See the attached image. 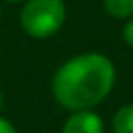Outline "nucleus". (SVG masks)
I'll return each mask as SVG.
<instances>
[{
	"instance_id": "1",
	"label": "nucleus",
	"mask_w": 133,
	"mask_h": 133,
	"mask_svg": "<svg viewBox=\"0 0 133 133\" xmlns=\"http://www.w3.org/2000/svg\"><path fill=\"white\" fill-rule=\"evenodd\" d=\"M115 84L111 60L98 53H84L68 60L53 77V95L68 109L80 111L100 104Z\"/></svg>"
},
{
	"instance_id": "2",
	"label": "nucleus",
	"mask_w": 133,
	"mask_h": 133,
	"mask_svg": "<svg viewBox=\"0 0 133 133\" xmlns=\"http://www.w3.org/2000/svg\"><path fill=\"white\" fill-rule=\"evenodd\" d=\"M66 20V6L62 0H28L22 8L20 24L24 31L35 38L55 35Z\"/></svg>"
},
{
	"instance_id": "3",
	"label": "nucleus",
	"mask_w": 133,
	"mask_h": 133,
	"mask_svg": "<svg viewBox=\"0 0 133 133\" xmlns=\"http://www.w3.org/2000/svg\"><path fill=\"white\" fill-rule=\"evenodd\" d=\"M62 133H104V124L97 113L80 109L66 120Z\"/></svg>"
},
{
	"instance_id": "4",
	"label": "nucleus",
	"mask_w": 133,
	"mask_h": 133,
	"mask_svg": "<svg viewBox=\"0 0 133 133\" xmlns=\"http://www.w3.org/2000/svg\"><path fill=\"white\" fill-rule=\"evenodd\" d=\"M115 133H133V104L122 106L113 117Z\"/></svg>"
},
{
	"instance_id": "5",
	"label": "nucleus",
	"mask_w": 133,
	"mask_h": 133,
	"mask_svg": "<svg viewBox=\"0 0 133 133\" xmlns=\"http://www.w3.org/2000/svg\"><path fill=\"white\" fill-rule=\"evenodd\" d=\"M104 8L113 18L133 17V0H104Z\"/></svg>"
},
{
	"instance_id": "6",
	"label": "nucleus",
	"mask_w": 133,
	"mask_h": 133,
	"mask_svg": "<svg viewBox=\"0 0 133 133\" xmlns=\"http://www.w3.org/2000/svg\"><path fill=\"white\" fill-rule=\"evenodd\" d=\"M124 40L129 48H133V18L124 26Z\"/></svg>"
},
{
	"instance_id": "7",
	"label": "nucleus",
	"mask_w": 133,
	"mask_h": 133,
	"mask_svg": "<svg viewBox=\"0 0 133 133\" xmlns=\"http://www.w3.org/2000/svg\"><path fill=\"white\" fill-rule=\"evenodd\" d=\"M0 133H17V129L8 118L0 117Z\"/></svg>"
},
{
	"instance_id": "8",
	"label": "nucleus",
	"mask_w": 133,
	"mask_h": 133,
	"mask_svg": "<svg viewBox=\"0 0 133 133\" xmlns=\"http://www.w3.org/2000/svg\"><path fill=\"white\" fill-rule=\"evenodd\" d=\"M2 108H4V97H2V91H0V111H2Z\"/></svg>"
},
{
	"instance_id": "9",
	"label": "nucleus",
	"mask_w": 133,
	"mask_h": 133,
	"mask_svg": "<svg viewBox=\"0 0 133 133\" xmlns=\"http://www.w3.org/2000/svg\"><path fill=\"white\" fill-rule=\"evenodd\" d=\"M8 2H22V0H8Z\"/></svg>"
}]
</instances>
